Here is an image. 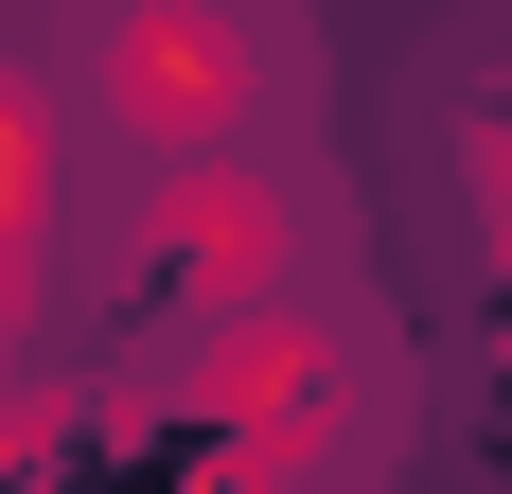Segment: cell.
Segmentation results:
<instances>
[{
    "label": "cell",
    "instance_id": "1",
    "mask_svg": "<svg viewBox=\"0 0 512 494\" xmlns=\"http://www.w3.org/2000/svg\"><path fill=\"white\" fill-rule=\"evenodd\" d=\"M106 106L142 124V142H230L283 71V18L265 0H106Z\"/></svg>",
    "mask_w": 512,
    "mask_h": 494
}]
</instances>
